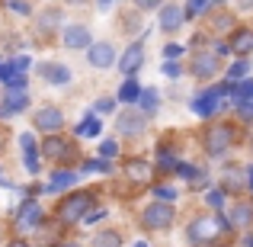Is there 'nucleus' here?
<instances>
[{
	"instance_id": "nucleus-1",
	"label": "nucleus",
	"mask_w": 253,
	"mask_h": 247,
	"mask_svg": "<svg viewBox=\"0 0 253 247\" xmlns=\"http://www.w3.org/2000/svg\"><path fill=\"white\" fill-rule=\"evenodd\" d=\"M90 193H77V196H68L61 202V209H58V215L64 218V222H77V218H84V212L90 209Z\"/></svg>"
},
{
	"instance_id": "nucleus-2",
	"label": "nucleus",
	"mask_w": 253,
	"mask_h": 247,
	"mask_svg": "<svg viewBox=\"0 0 253 247\" xmlns=\"http://www.w3.org/2000/svg\"><path fill=\"white\" fill-rule=\"evenodd\" d=\"M224 93H231V84H224V87H218V90H209V93H202V97L192 103V109L199 112V116H211V112L221 106V99H224Z\"/></svg>"
},
{
	"instance_id": "nucleus-3",
	"label": "nucleus",
	"mask_w": 253,
	"mask_h": 247,
	"mask_svg": "<svg viewBox=\"0 0 253 247\" xmlns=\"http://www.w3.org/2000/svg\"><path fill=\"white\" fill-rule=\"evenodd\" d=\"M231 138H234V132H231L228 125H211V129L205 132V148H209V154H221L231 145Z\"/></svg>"
},
{
	"instance_id": "nucleus-4",
	"label": "nucleus",
	"mask_w": 253,
	"mask_h": 247,
	"mask_svg": "<svg viewBox=\"0 0 253 247\" xmlns=\"http://www.w3.org/2000/svg\"><path fill=\"white\" fill-rule=\"evenodd\" d=\"M170 222H173V209L167 202H157L144 212V225H148V228H167Z\"/></svg>"
},
{
	"instance_id": "nucleus-5",
	"label": "nucleus",
	"mask_w": 253,
	"mask_h": 247,
	"mask_svg": "<svg viewBox=\"0 0 253 247\" xmlns=\"http://www.w3.org/2000/svg\"><path fill=\"white\" fill-rule=\"evenodd\" d=\"M64 125V119H61V112L58 109H39L36 112V129H42V132H58Z\"/></svg>"
},
{
	"instance_id": "nucleus-6",
	"label": "nucleus",
	"mask_w": 253,
	"mask_h": 247,
	"mask_svg": "<svg viewBox=\"0 0 253 247\" xmlns=\"http://www.w3.org/2000/svg\"><path fill=\"white\" fill-rule=\"evenodd\" d=\"M112 58H116V51H112V45H106V42H99V45L90 49V64L93 68H109Z\"/></svg>"
},
{
	"instance_id": "nucleus-7",
	"label": "nucleus",
	"mask_w": 253,
	"mask_h": 247,
	"mask_svg": "<svg viewBox=\"0 0 253 247\" xmlns=\"http://www.w3.org/2000/svg\"><path fill=\"white\" fill-rule=\"evenodd\" d=\"M64 45H68V49H86V45H90V32H86L84 26H68V29H64Z\"/></svg>"
},
{
	"instance_id": "nucleus-8",
	"label": "nucleus",
	"mask_w": 253,
	"mask_h": 247,
	"mask_svg": "<svg viewBox=\"0 0 253 247\" xmlns=\"http://www.w3.org/2000/svg\"><path fill=\"white\" fill-rule=\"evenodd\" d=\"M39 222H42V209H39L36 202H26L23 209H19V222H16V225L29 231V228H36Z\"/></svg>"
},
{
	"instance_id": "nucleus-9",
	"label": "nucleus",
	"mask_w": 253,
	"mask_h": 247,
	"mask_svg": "<svg viewBox=\"0 0 253 247\" xmlns=\"http://www.w3.org/2000/svg\"><path fill=\"white\" fill-rule=\"evenodd\" d=\"M218 228H221L218 218H202V222L192 225V238H196V241H209V238L218 235Z\"/></svg>"
},
{
	"instance_id": "nucleus-10",
	"label": "nucleus",
	"mask_w": 253,
	"mask_h": 247,
	"mask_svg": "<svg viewBox=\"0 0 253 247\" xmlns=\"http://www.w3.org/2000/svg\"><path fill=\"white\" fill-rule=\"evenodd\" d=\"M141 61H144V49L135 42V45H131V49L122 55V71H125V74H135V71L141 68Z\"/></svg>"
},
{
	"instance_id": "nucleus-11",
	"label": "nucleus",
	"mask_w": 253,
	"mask_h": 247,
	"mask_svg": "<svg viewBox=\"0 0 253 247\" xmlns=\"http://www.w3.org/2000/svg\"><path fill=\"white\" fill-rule=\"evenodd\" d=\"M125 177L135 180V183H151V164H144V161H128V164H125Z\"/></svg>"
},
{
	"instance_id": "nucleus-12",
	"label": "nucleus",
	"mask_w": 253,
	"mask_h": 247,
	"mask_svg": "<svg viewBox=\"0 0 253 247\" xmlns=\"http://www.w3.org/2000/svg\"><path fill=\"white\" fill-rule=\"evenodd\" d=\"M42 77L48 84H68L71 81V71L64 64H42Z\"/></svg>"
},
{
	"instance_id": "nucleus-13",
	"label": "nucleus",
	"mask_w": 253,
	"mask_h": 247,
	"mask_svg": "<svg viewBox=\"0 0 253 247\" xmlns=\"http://www.w3.org/2000/svg\"><path fill=\"white\" fill-rule=\"evenodd\" d=\"M231 51H237V55H247V51H253V32L250 29H237L234 39H231Z\"/></svg>"
},
{
	"instance_id": "nucleus-14",
	"label": "nucleus",
	"mask_w": 253,
	"mask_h": 247,
	"mask_svg": "<svg viewBox=\"0 0 253 247\" xmlns=\"http://www.w3.org/2000/svg\"><path fill=\"white\" fill-rule=\"evenodd\" d=\"M192 71H196V77H211L218 71V58L215 55H199L196 64H192Z\"/></svg>"
},
{
	"instance_id": "nucleus-15",
	"label": "nucleus",
	"mask_w": 253,
	"mask_h": 247,
	"mask_svg": "<svg viewBox=\"0 0 253 247\" xmlns=\"http://www.w3.org/2000/svg\"><path fill=\"white\" fill-rule=\"evenodd\" d=\"M45 157H51V161H64V157H68V142H61V138H48V142H45Z\"/></svg>"
},
{
	"instance_id": "nucleus-16",
	"label": "nucleus",
	"mask_w": 253,
	"mask_h": 247,
	"mask_svg": "<svg viewBox=\"0 0 253 247\" xmlns=\"http://www.w3.org/2000/svg\"><path fill=\"white\" fill-rule=\"evenodd\" d=\"M179 23H183V10H179V6H164V16H161L164 29L173 32V29H179Z\"/></svg>"
},
{
	"instance_id": "nucleus-17",
	"label": "nucleus",
	"mask_w": 253,
	"mask_h": 247,
	"mask_svg": "<svg viewBox=\"0 0 253 247\" xmlns=\"http://www.w3.org/2000/svg\"><path fill=\"white\" fill-rule=\"evenodd\" d=\"M119 129H122L125 135H141L144 119H141V116H135V112H125V116H122V122H119Z\"/></svg>"
},
{
	"instance_id": "nucleus-18",
	"label": "nucleus",
	"mask_w": 253,
	"mask_h": 247,
	"mask_svg": "<svg viewBox=\"0 0 253 247\" xmlns=\"http://www.w3.org/2000/svg\"><path fill=\"white\" fill-rule=\"evenodd\" d=\"M0 81L10 84V87H23V71L16 68V64H0Z\"/></svg>"
},
{
	"instance_id": "nucleus-19",
	"label": "nucleus",
	"mask_w": 253,
	"mask_h": 247,
	"mask_svg": "<svg viewBox=\"0 0 253 247\" xmlns=\"http://www.w3.org/2000/svg\"><path fill=\"white\" fill-rule=\"evenodd\" d=\"M19 145H23V154H26V167L36 173L39 170V157H36V142H32V135H23Z\"/></svg>"
},
{
	"instance_id": "nucleus-20",
	"label": "nucleus",
	"mask_w": 253,
	"mask_h": 247,
	"mask_svg": "<svg viewBox=\"0 0 253 247\" xmlns=\"http://www.w3.org/2000/svg\"><path fill=\"white\" fill-rule=\"evenodd\" d=\"M26 103H29V97H26V93H23V87H13V90L6 93V109H10V112L23 109Z\"/></svg>"
},
{
	"instance_id": "nucleus-21",
	"label": "nucleus",
	"mask_w": 253,
	"mask_h": 247,
	"mask_svg": "<svg viewBox=\"0 0 253 247\" xmlns=\"http://www.w3.org/2000/svg\"><path fill=\"white\" fill-rule=\"evenodd\" d=\"M93 247H122V238H119L116 231H103V235H96Z\"/></svg>"
},
{
	"instance_id": "nucleus-22",
	"label": "nucleus",
	"mask_w": 253,
	"mask_h": 247,
	"mask_svg": "<svg viewBox=\"0 0 253 247\" xmlns=\"http://www.w3.org/2000/svg\"><path fill=\"white\" fill-rule=\"evenodd\" d=\"M250 218H253V212H250V205H237L234 212H231V222L237 225V228H244V225H250Z\"/></svg>"
},
{
	"instance_id": "nucleus-23",
	"label": "nucleus",
	"mask_w": 253,
	"mask_h": 247,
	"mask_svg": "<svg viewBox=\"0 0 253 247\" xmlns=\"http://www.w3.org/2000/svg\"><path fill=\"white\" fill-rule=\"evenodd\" d=\"M119 97H122L125 103H135V99L141 97V90H138V84H135V81H125V84H122V90H119Z\"/></svg>"
},
{
	"instance_id": "nucleus-24",
	"label": "nucleus",
	"mask_w": 253,
	"mask_h": 247,
	"mask_svg": "<svg viewBox=\"0 0 253 247\" xmlns=\"http://www.w3.org/2000/svg\"><path fill=\"white\" fill-rule=\"evenodd\" d=\"M224 183L231 186V190H241V167H228V170H224Z\"/></svg>"
},
{
	"instance_id": "nucleus-25",
	"label": "nucleus",
	"mask_w": 253,
	"mask_h": 247,
	"mask_svg": "<svg viewBox=\"0 0 253 247\" xmlns=\"http://www.w3.org/2000/svg\"><path fill=\"white\" fill-rule=\"evenodd\" d=\"M237 106H241V116H244V119H253V93L237 97Z\"/></svg>"
},
{
	"instance_id": "nucleus-26",
	"label": "nucleus",
	"mask_w": 253,
	"mask_h": 247,
	"mask_svg": "<svg viewBox=\"0 0 253 247\" xmlns=\"http://www.w3.org/2000/svg\"><path fill=\"white\" fill-rule=\"evenodd\" d=\"M74 183V173H55L48 183V190H61V186H71Z\"/></svg>"
},
{
	"instance_id": "nucleus-27",
	"label": "nucleus",
	"mask_w": 253,
	"mask_h": 247,
	"mask_svg": "<svg viewBox=\"0 0 253 247\" xmlns=\"http://www.w3.org/2000/svg\"><path fill=\"white\" fill-rule=\"evenodd\" d=\"M77 135H99V119H86L84 125H77Z\"/></svg>"
},
{
	"instance_id": "nucleus-28",
	"label": "nucleus",
	"mask_w": 253,
	"mask_h": 247,
	"mask_svg": "<svg viewBox=\"0 0 253 247\" xmlns=\"http://www.w3.org/2000/svg\"><path fill=\"white\" fill-rule=\"evenodd\" d=\"M141 106L148 112H154L157 109V90H144V97H141Z\"/></svg>"
},
{
	"instance_id": "nucleus-29",
	"label": "nucleus",
	"mask_w": 253,
	"mask_h": 247,
	"mask_svg": "<svg viewBox=\"0 0 253 247\" xmlns=\"http://www.w3.org/2000/svg\"><path fill=\"white\" fill-rule=\"evenodd\" d=\"M205 6H209V0H189V6H186V16H199Z\"/></svg>"
},
{
	"instance_id": "nucleus-30",
	"label": "nucleus",
	"mask_w": 253,
	"mask_h": 247,
	"mask_svg": "<svg viewBox=\"0 0 253 247\" xmlns=\"http://www.w3.org/2000/svg\"><path fill=\"white\" fill-rule=\"evenodd\" d=\"M244 74H247V61H237V64H234V68H231V71H228V81H241V77H244Z\"/></svg>"
},
{
	"instance_id": "nucleus-31",
	"label": "nucleus",
	"mask_w": 253,
	"mask_h": 247,
	"mask_svg": "<svg viewBox=\"0 0 253 247\" xmlns=\"http://www.w3.org/2000/svg\"><path fill=\"white\" fill-rule=\"evenodd\" d=\"M58 26V13H45V19H42V29H55Z\"/></svg>"
},
{
	"instance_id": "nucleus-32",
	"label": "nucleus",
	"mask_w": 253,
	"mask_h": 247,
	"mask_svg": "<svg viewBox=\"0 0 253 247\" xmlns=\"http://www.w3.org/2000/svg\"><path fill=\"white\" fill-rule=\"evenodd\" d=\"M99 151H103V157H112L119 151V145L116 142H103V148H99Z\"/></svg>"
},
{
	"instance_id": "nucleus-33",
	"label": "nucleus",
	"mask_w": 253,
	"mask_h": 247,
	"mask_svg": "<svg viewBox=\"0 0 253 247\" xmlns=\"http://www.w3.org/2000/svg\"><path fill=\"white\" fill-rule=\"evenodd\" d=\"M164 74H167V77H179V64L167 61V64H164Z\"/></svg>"
},
{
	"instance_id": "nucleus-34",
	"label": "nucleus",
	"mask_w": 253,
	"mask_h": 247,
	"mask_svg": "<svg viewBox=\"0 0 253 247\" xmlns=\"http://www.w3.org/2000/svg\"><path fill=\"white\" fill-rule=\"evenodd\" d=\"M86 170H109V164H106V161H90Z\"/></svg>"
},
{
	"instance_id": "nucleus-35",
	"label": "nucleus",
	"mask_w": 253,
	"mask_h": 247,
	"mask_svg": "<svg viewBox=\"0 0 253 247\" xmlns=\"http://www.w3.org/2000/svg\"><path fill=\"white\" fill-rule=\"evenodd\" d=\"M157 196H161L164 202H170V199H173V193L167 190V186H157Z\"/></svg>"
},
{
	"instance_id": "nucleus-36",
	"label": "nucleus",
	"mask_w": 253,
	"mask_h": 247,
	"mask_svg": "<svg viewBox=\"0 0 253 247\" xmlns=\"http://www.w3.org/2000/svg\"><path fill=\"white\" fill-rule=\"evenodd\" d=\"M96 109H99V112H109V109H112V99H99Z\"/></svg>"
},
{
	"instance_id": "nucleus-37",
	"label": "nucleus",
	"mask_w": 253,
	"mask_h": 247,
	"mask_svg": "<svg viewBox=\"0 0 253 247\" xmlns=\"http://www.w3.org/2000/svg\"><path fill=\"white\" fill-rule=\"evenodd\" d=\"M209 202L218 209V205H221V193H218V190H215V193H209Z\"/></svg>"
},
{
	"instance_id": "nucleus-38",
	"label": "nucleus",
	"mask_w": 253,
	"mask_h": 247,
	"mask_svg": "<svg viewBox=\"0 0 253 247\" xmlns=\"http://www.w3.org/2000/svg\"><path fill=\"white\" fill-rule=\"evenodd\" d=\"M10 6H13V10H16V13H29V3H19V0H13Z\"/></svg>"
},
{
	"instance_id": "nucleus-39",
	"label": "nucleus",
	"mask_w": 253,
	"mask_h": 247,
	"mask_svg": "<svg viewBox=\"0 0 253 247\" xmlns=\"http://www.w3.org/2000/svg\"><path fill=\"white\" fill-rule=\"evenodd\" d=\"M161 3V0H138V6H141V10H151V6H157Z\"/></svg>"
},
{
	"instance_id": "nucleus-40",
	"label": "nucleus",
	"mask_w": 253,
	"mask_h": 247,
	"mask_svg": "<svg viewBox=\"0 0 253 247\" xmlns=\"http://www.w3.org/2000/svg\"><path fill=\"white\" fill-rule=\"evenodd\" d=\"M10 247H29V244H26V241H13Z\"/></svg>"
},
{
	"instance_id": "nucleus-41",
	"label": "nucleus",
	"mask_w": 253,
	"mask_h": 247,
	"mask_svg": "<svg viewBox=\"0 0 253 247\" xmlns=\"http://www.w3.org/2000/svg\"><path fill=\"white\" fill-rule=\"evenodd\" d=\"M247 183L253 186V167H250V173H247Z\"/></svg>"
},
{
	"instance_id": "nucleus-42",
	"label": "nucleus",
	"mask_w": 253,
	"mask_h": 247,
	"mask_svg": "<svg viewBox=\"0 0 253 247\" xmlns=\"http://www.w3.org/2000/svg\"><path fill=\"white\" fill-rule=\"evenodd\" d=\"M112 3V0H99V6H109Z\"/></svg>"
},
{
	"instance_id": "nucleus-43",
	"label": "nucleus",
	"mask_w": 253,
	"mask_h": 247,
	"mask_svg": "<svg viewBox=\"0 0 253 247\" xmlns=\"http://www.w3.org/2000/svg\"><path fill=\"white\" fill-rule=\"evenodd\" d=\"M61 247H81V244H61Z\"/></svg>"
},
{
	"instance_id": "nucleus-44",
	"label": "nucleus",
	"mask_w": 253,
	"mask_h": 247,
	"mask_svg": "<svg viewBox=\"0 0 253 247\" xmlns=\"http://www.w3.org/2000/svg\"><path fill=\"white\" fill-rule=\"evenodd\" d=\"M71 3H84V0H71Z\"/></svg>"
},
{
	"instance_id": "nucleus-45",
	"label": "nucleus",
	"mask_w": 253,
	"mask_h": 247,
	"mask_svg": "<svg viewBox=\"0 0 253 247\" xmlns=\"http://www.w3.org/2000/svg\"><path fill=\"white\" fill-rule=\"evenodd\" d=\"M135 247H148V244H135Z\"/></svg>"
}]
</instances>
